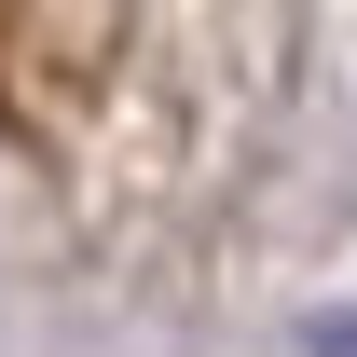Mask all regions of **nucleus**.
<instances>
[{
  "instance_id": "1",
  "label": "nucleus",
  "mask_w": 357,
  "mask_h": 357,
  "mask_svg": "<svg viewBox=\"0 0 357 357\" xmlns=\"http://www.w3.org/2000/svg\"><path fill=\"white\" fill-rule=\"evenodd\" d=\"M303 357H357V316H316V330H303Z\"/></svg>"
}]
</instances>
